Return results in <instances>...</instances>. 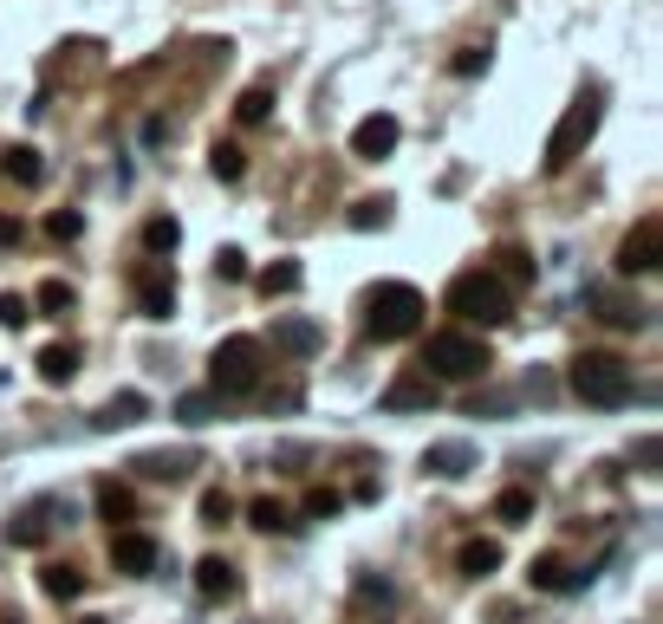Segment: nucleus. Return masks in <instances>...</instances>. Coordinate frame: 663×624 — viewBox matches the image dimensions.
Here are the masks:
<instances>
[{
    "mask_svg": "<svg viewBox=\"0 0 663 624\" xmlns=\"http://www.w3.org/2000/svg\"><path fill=\"white\" fill-rule=\"evenodd\" d=\"M195 593H202L208 606H228V599L241 593V573H234V560H221V553L195 560Z\"/></svg>",
    "mask_w": 663,
    "mask_h": 624,
    "instance_id": "f8f14e48",
    "label": "nucleus"
},
{
    "mask_svg": "<svg viewBox=\"0 0 663 624\" xmlns=\"http://www.w3.org/2000/svg\"><path fill=\"white\" fill-rule=\"evenodd\" d=\"M495 521H508V527L534 521V488H501L495 495Z\"/></svg>",
    "mask_w": 663,
    "mask_h": 624,
    "instance_id": "b1692460",
    "label": "nucleus"
},
{
    "mask_svg": "<svg viewBox=\"0 0 663 624\" xmlns=\"http://www.w3.org/2000/svg\"><path fill=\"white\" fill-rule=\"evenodd\" d=\"M586 300H592L599 319L619 326V332H645V326H651V306H645V300H612V293H586Z\"/></svg>",
    "mask_w": 663,
    "mask_h": 624,
    "instance_id": "2eb2a0df",
    "label": "nucleus"
},
{
    "mask_svg": "<svg viewBox=\"0 0 663 624\" xmlns=\"http://www.w3.org/2000/svg\"><path fill=\"white\" fill-rule=\"evenodd\" d=\"M397 137H404V124L391 117V111H371L358 130H352V156H365V163H378V156H391L397 150Z\"/></svg>",
    "mask_w": 663,
    "mask_h": 624,
    "instance_id": "6e6552de",
    "label": "nucleus"
},
{
    "mask_svg": "<svg viewBox=\"0 0 663 624\" xmlns=\"http://www.w3.org/2000/svg\"><path fill=\"white\" fill-rule=\"evenodd\" d=\"M78 624H104V619H78Z\"/></svg>",
    "mask_w": 663,
    "mask_h": 624,
    "instance_id": "37998d69",
    "label": "nucleus"
},
{
    "mask_svg": "<svg viewBox=\"0 0 663 624\" xmlns=\"http://www.w3.org/2000/svg\"><path fill=\"white\" fill-rule=\"evenodd\" d=\"M247 521H254L260 534H280V527H293V521H286V508H280L273 495H267V501H254V508H247Z\"/></svg>",
    "mask_w": 663,
    "mask_h": 624,
    "instance_id": "473e14b6",
    "label": "nucleus"
},
{
    "mask_svg": "<svg viewBox=\"0 0 663 624\" xmlns=\"http://www.w3.org/2000/svg\"><path fill=\"white\" fill-rule=\"evenodd\" d=\"M176 241H182L176 215H150V221H143V247H150V254H176Z\"/></svg>",
    "mask_w": 663,
    "mask_h": 624,
    "instance_id": "393cba45",
    "label": "nucleus"
},
{
    "mask_svg": "<svg viewBox=\"0 0 663 624\" xmlns=\"http://www.w3.org/2000/svg\"><path fill=\"white\" fill-rule=\"evenodd\" d=\"M299 280H306L299 260H273V267L260 273V293H267V300H273V293H299Z\"/></svg>",
    "mask_w": 663,
    "mask_h": 624,
    "instance_id": "a878e982",
    "label": "nucleus"
},
{
    "mask_svg": "<svg viewBox=\"0 0 663 624\" xmlns=\"http://www.w3.org/2000/svg\"><path fill=\"white\" fill-rule=\"evenodd\" d=\"M358 599H365V606H384V612L397 606V593H391L384 580H358Z\"/></svg>",
    "mask_w": 663,
    "mask_h": 624,
    "instance_id": "a19ab883",
    "label": "nucleus"
},
{
    "mask_svg": "<svg viewBox=\"0 0 663 624\" xmlns=\"http://www.w3.org/2000/svg\"><path fill=\"white\" fill-rule=\"evenodd\" d=\"M423 293L410 286V280H378L371 286V300H365V332L378 339V345H397V339H410L417 326H423Z\"/></svg>",
    "mask_w": 663,
    "mask_h": 624,
    "instance_id": "f03ea898",
    "label": "nucleus"
},
{
    "mask_svg": "<svg viewBox=\"0 0 663 624\" xmlns=\"http://www.w3.org/2000/svg\"><path fill=\"white\" fill-rule=\"evenodd\" d=\"M26 319H33V300H26V293H0V326H13V332H20Z\"/></svg>",
    "mask_w": 663,
    "mask_h": 624,
    "instance_id": "c9c22d12",
    "label": "nucleus"
},
{
    "mask_svg": "<svg viewBox=\"0 0 663 624\" xmlns=\"http://www.w3.org/2000/svg\"><path fill=\"white\" fill-rule=\"evenodd\" d=\"M46 514H59V501H26V508L7 521V540H13V547H46V534H52Z\"/></svg>",
    "mask_w": 663,
    "mask_h": 624,
    "instance_id": "4468645a",
    "label": "nucleus"
},
{
    "mask_svg": "<svg viewBox=\"0 0 663 624\" xmlns=\"http://www.w3.org/2000/svg\"><path fill=\"white\" fill-rule=\"evenodd\" d=\"M495 260H501V267H488L495 280H534V254H521V247H501Z\"/></svg>",
    "mask_w": 663,
    "mask_h": 624,
    "instance_id": "2f4dec72",
    "label": "nucleus"
},
{
    "mask_svg": "<svg viewBox=\"0 0 663 624\" xmlns=\"http://www.w3.org/2000/svg\"><path fill=\"white\" fill-rule=\"evenodd\" d=\"M98 514L117 527V521H130V514H137V495H130L124 482H104V488H98Z\"/></svg>",
    "mask_w": 663,
    "mask_h": 624,
    "instance_id": "5701e85b",
    "label": "nucleus"
},
{
    "mask_svg": "<svg viewBox=\"0 0 663 624\" xmlns=\"http://www.w3.org/2000/svg\"><path fill=\"white\" fill-rule=\"evenodd\" d=\"M267 111H273V91H267V85L241 91V104H234V117H241V124H267Z\"/></svg>",
    "mask_w": 663,
    "mask_h": 624,
    "instance_id": "c756f323",
    "label": "nucleus"
},
{
    "mask_svg": "<svg viewBox=\"0 0 663 624\" xmlns=\"http://www.w3.org/2000/svg\"><path fill=\"white\" fill-rule=\"evenodd\" d=\"M228 514H234V501H228L221 488H208V495H202V521H208V527H221Z\"/></svg>",
    "mask_w": 663,
    "mask_h": 624,
    "instance_id": "58836bf2",
    "label": "nucleus"
},
{
    "mask_svg": "<svg viewBox=\"0 0 663 624\" xmlns=\"http://www.w3.org/2000/svg\"><path fill=\"white\" fill-rule=\"evenodd\" d=\"M137 469H143L150 482H182V475L195 469V449H150V456H137Z\"/></svg>",
    "mask_w": 663,
    "mask_h": 624,
    "instance_id": "aec40b11",
    "label": "nucleus"
},
{
    "mask_svg": "<svg viewBox=\"0 0 663 624\" xmlns=\"http://www.w3.org/2000/svg\"><path fill=\"white\" fill-rule=\"evenodd\" d=\"M449 72H456V78H475V72H488V46H462V52L449 59Z\"/></svg>",
    "mask_w": 663,
    "mask_h": 624,
    "instance_id": "f704fd0d",
    "label": "nucleus"
},
{
    "mask_svg": "<svg viewBox=\"0 0 663 624\" xmlns=\"http://www.w3.org/2000/svg\"><path fill=\"white\" fill-rule=\"evenodd\" d=\"M0 624H26V619H20V612H0Z\"/></svg>",
    "mask_w": 663,
    "mask_h": 624,
    "instance_id": "79ce46f5",
    "label": "nucleus"
},
{
    "mask_svg": "<svg viewBox=\"0 0 663 624\" xmlns=\"http://www.w3.org/2000/svg\"><path fill=\"white\" fill-rule=\"evenodd\" d=\"M150 417V397L143 391H117L104 410H98V430H130V423H143Z\"/></svg>",
    "mask_w": 663,
    "mask_h": 624,
    "instance_id": "6ab92c4d",
    "label": "nucleus"
},
{
    "mask_svg": "<svg viewBox=\"0 0 663 624\" xmlns=\"http://www.w3.org/2000/svg\"><path fill=\"white\" fill-rule=\"evenodd\" d=\"M527 580H534L540 593H579V586H586L592 573H573V566H566L560 553H540V560L527 566Z\"/></svg>",
    "mask_w": 663,
    "mask_h": 624,
    "instance_id": "f3484780",
    "label": "nucleus"
},
{
    "mask_svg": "<svg viewBox=\"0 0 663 624\" xmlns=\"http://www.w3.org/2000/svg\"><path fill=\"white\" fill-rule=\"evenodd\" d=\"M260 339L254 332H228L215 352H208V391L215 397H247V391H260Z\"/></svg>",
    "mask_w": 663,
    "mask_h": 624,
    "instance_id": "20e7f679",
    "label": "nucleus"
},
{
    "mask_svg": "<svg viewBox=\"0 0 663 624\" xmlns=\"http://www.w3.org/2000/svg\"><path fill=\"white\" fill-rule=\"evenodd\" d=\"M130 286H137V313L143 319H169L176 313V273L169 267H143Z\"/></svg>",
    "mask_w": 663,
    "mask_h": 624,
    "instance_id": "1a4fd4ad",
    "label": "nucleus"
},
{
    "mask_svg": "<svg viewBox=\"0 0 663 624\" xmlns=\"http://www.w3.org/2000/svg\"><path fill=\"white\" fill-rule=\"evenodd\" d=\"M423 469H430L436 482H462V475L475 469V443H462V436H449V443H430V449H423Z\"/></svg>",
    "mask_w": 663,
    "mask_h": 624,
    "instance_id": "9b49d317",
    "label": "nucleus"
},
{
    "mask_svg": "<svg viewBox=\"0 0 663 624\" xmlns=\"http://www.w3.org/2000/svg\"><path fill=\"white\" fill-rule=\"evenodd\" d=\"M378 410H436V378H397L378 397Z\"/></svg>",
    "mask_w": 663,
    "mask_h": 624,
    "instance_id": "dca6fc26",
    "label": "nucleus"
},
{
    "mask_svg": "<svg viewBox=\"0 0 663 624\" xmlns=\"http://www.w3.org/2000/svg\"><path fill=\"white\" fill-rule=\"evenodd\" d=\"M456 566H462L469 580H488V573L501 566V547H495V540H469V547L456 553Z\"/></svg>",
    "mask_w": 663,
    "mask_h": 624,
    "instance_id": "4be33fe9",
    "label": "nucleus"
},
{
    "mask_svg": "<svg viewBox=\"0 0 663 624\" xmlns=\"http://www.w3.org/2000/svg\"><path fill=\"white\" fill-rule=\"evenodd\" d=\"M156 560H163V547H156L150 534H111V566H117V573L143 580V573H156Z\"/></svg>",
    "mask_w": 663,
    "mask_h": 624,
    "instance_id": "9d476101",
    "label": "nucleus"
},
{
    "mask_svg": "<svg viewBox=\"0 0 663 624\" xmlns=\"http://www.w3.org/2000/svg\"><path fill=\"white\" fill-rule=\"evenodd\" d=\"M658 241H663V221H658V215H645V221L625 234V247H619V273H625V280L658 273Z\"/></svg>",
    "mask_w": 663,
    "mask_h": 624,
    "instance_id": "0eeeda50",
    "label": "nucleus"
},
{
    "mask_svg": "<svg viewBox=\"0 0 663 624\" xmlns=\"http://www.w3.org/2000/svg\"><path fill=\"white\" fill-rule=\"evenodd\" d=\"M599 117H605V98L599 91H579V104L553 124V137H547V176H560V169H573V156L592 143V130H599Z\"/></svg>",
    "mask_w": 663,
    "mask_h": 624,
    "instance_id": "423d86ee",
    "label": "nucleus"
},
{
    "mask_svg": "<svg viewBox=\"0 0 663 624\" xmlns=\"http://www.w3.org/2000/svg\"><path fill=\"white\" fill-rule=\"evenodd\" d=\"M215 280H247V254L241 247H221L215 254Z\"/></svg>",
    "mask_w": 663,
    "mask_h": 624,
    "instance_id": "4c0bfd02",
    "label": "nucleus"
},
{
    "mask_svg": "<svg viewBox=\"0 0 663 624\" xmlns=\"http://www.w3.org/2000/svg\"><path fill=\"white\" fill-rule=\"evenodd\" d=\"M273 345H280L286 358H313V352L326 345V332H319L313 319H299V313H286V319H273Z\"/></svg>",
    "mask_w": 663,
    "mask_h": 624,
    "instance_id": "ddd939ff",
    "label": "nucleus"
},
{
    "mask_svg": "<svg viewBox=\"0 0 663 624\" xmlns=\"http://www.w3.org/2000/svg\"><path fill=\"white\" fill-rule=\"evenodd\" d=\"M443 306H449L462 326H508V319H514V286H508V280H495L488 267H469V273H456V280H449Z\"/></svg>",
    "mask_w": 663,
    "mask_h": 624,
    "instance_id": "f257e3e1",
    "label": "nucleus"
},
{
    "mask_svg": "<svg viewBox=\"0 0 663 624\" xmlns=\"http://www.w3.org/2000/svg\"><path fill=\"white\" fill-rule=\"evenodd\" d=\"M33 306H39V313H46V319H65V313H72V306H78V300H72V286H65V280H46V286H39V293H33Z\"/></svg>",
    "mask_w": 663,
    "mask_h": 624,
    "instance_id": "cd10ccee",
    "label": "nucleus"
},
{
    "mask_svg": "<svg viewBox=\"0 0 663 624\" xmlns=\"http://www.w3.org/2000/svg\"><path fill=\"white\" fill-rule=\"evenodd\" d=\"M0 176H7V182H20V189H39V182H46V163H39V150H33V143H13V150L0 156Z\"/></svg>",
    "mask_w": 663,
    "mask_h": 624,
    "instance_id": "a211bd4d",
    "label": "nucleus"
},
{
    "mask_svg": "<svg viewBox=\"0 0 663 624\" xmlns=\"http://www.w3.org/2000/svg\"><path fill=\"white\" fill-rule=\"evenodd\" d=\"M566 384H573V397L592 404V410H619V404H632V365H625L619 352H579L573 371H566Z\"/></svg>",
    "mask_w": 663,
    "mask_h": 624,
    "instance_id": "7ed1b4c3",
    "label": "nucleus"
},
{
    "mask_svg": "<svg viewBox=\"0 0 663 624\" xmlns=\"http://www.w3.org/2000/svg\"><path fill=\"white\" fill-rule=\"evenodd\" d=\"M46 234H52V241H78V234H85V215H78V208H59V215H46Z\"/></svg>",
    "mask_w": 663,
    "mask_h": 624,
    "instance_id": "72a5a7b5",
    "label": "nucleus"
},
{
    "mask_svg": "<svg viewBox=\"0 0 663 624\" xmlns=\"http://www.w3.org/2000/svg\"><path fill=\"white\" fill-rule=\"evenodd\" d=\"M215 410H221V397H215V391H189V397L176 404V417H182L189 430H195V423H215Z\"/></svg>",
    "mask_w": 663,
    "mask_h": 624,
    "instance_id": "c85d7f7f",
    "label": "nucleus"
},
{
    "mask_svg": "<svg viewBox=\"0 0 663 624\" xmlns=\"http://www.w3.org/2000/svg\"><path fill=\"white\" fill-rule=\"evenodd\" d=\"M488 365L495 358L475 332H436L423 352V378H443V384H475V378H488Z\"/></svg>",
    "mask_w": 663,
    "mask_h": 624,
    "instance_id": "39448f33",
    "label": "nucleus"
},
{
    "mask_svg": "<svg viewBox=\"0 0 663 624\" xmlns=\"http://www.w3.org/2000/svg\"><path fill=\"white\" fill-rule=\"evenodd\" d=\"M39 586H46V599H59V606H72V599L85 593V580H78L72 566H46V573H39Z\"/></svg>",
    "mask_w": 663,
    "mask_h": 624,
    "instance_id": "bb28decb",
    "label": "nucleus"
},
{
    "mask_svg": "<svg viewBox=\"0 0 663 624\" xmlns=\"http://www.w3.org/2000/svg\"><path fill=\"white\" fill-rule=\"evenodd\" d=\"M208 169H215L221 182H241V169H247V156H241L234 143H215V150H208Z\"/></svg>",
    "mask_w": 663,
    "mask_h": 624,
    "instance_id": "7c9ffc66",
    "label": "nucleus"
},
{
    "mask_svg": "<svg viewBox=\"0 0 663 624\" xmlns=\"http://www.w3.org/2000/svg\"><path fill=\"white\" fill-rule=\"evenodd\" d=\"M384 221H391V202H384V195H378V202H358V208H352V228H384Z\"/></svg>",
    "mask_w": 663,
    "mask_h": 624,
    "instance_id": "e433bc0d",
    "label": "nucleus"
},
{
    "mask_svg": "<svg viewBox=\"0 0 663 624\" xmlns=\"http://www.w3.org/2000/svg\"><path fill=\"white\" fill-rule=\"evenodd\" d=\"M306 514H313V521H332V514H339V495H332V488H313V495H306Z\"/></svg>",
    "mask_w": 663,
    "mask_h": 624,
    "instance_id": "ea45409f",
    "label": "nucleus"
},
{
    "mask_svg": "<svg viewBox=\"0 0 663 624\" xmlns=\"http://www.w3.org/2000/svg\"><path fill=\"white\" fill-rule=\"evenodd\" d=\"M39 378H46V384H72V378H78V345H72V339H65V345H46V352H39Z\"/></svg>",
    "mask_w": 663,
    "mask_h": 624,
    "instance_id": "412c9836",
    "label": "nucleus"
}]
</instances>
